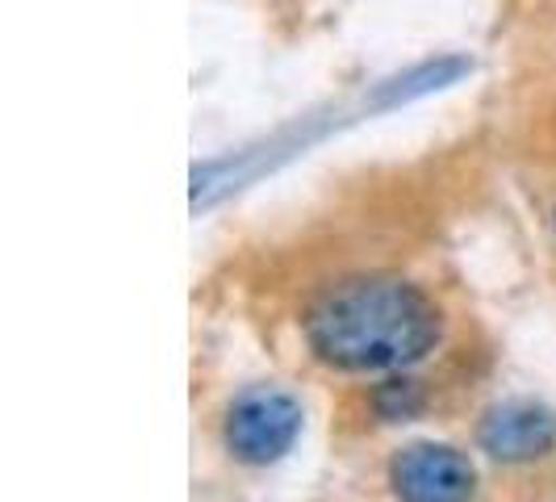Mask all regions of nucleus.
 <instances>
[{"label": "nucleus", "instance_id": "nucleus-1", "mask_svg": "<svg viewBox=\"0 0 556 502\" xmlns=\"http://www.w3.org/2000/svg\"><path fill=\"white\" fill-rule=\"evenodd\" d=\"M318 361L343 373H393L440 343V306L402 277H348L306 310Z\"/></svg>", "mask_w": 556, "mask_h": 502}, {"label": "nucleus", "instance_id": "nucleus-2", "mask_svg": "<svg viewBox=\"0 0 556 502\" xmlns=\"http://www.w3.org/2000/svg\"><path fill=\"white\" fill-rule=\"evenodd\" d=\"M302 431V406L285 390H248L226 411V448L248 465L280 461Z\"/></svg>", "mask_w": 556, "mask_h": 502}, {"label": "nucleus", "instance_id": "nucleus-3", "mask_svg": "<svg viewBox=\"0 0 556 502\" xmlns=\"http://www.w3.org/2000/svg\"><path fill=\"white\" fill-rule=\"evenodd\" d=\"M390 486L402 502H469L477 469L447 444H410L390 461Z\"/></svg>", "mask_w": 556, "mask_h": 502}, {"label": "nucleus", "instance_id": "nucleus-4", "mask_svg": "<svg viewBox=\"0 0 556 502\" xmlns=\"http://www.w3.org/2000/svg\"><path fill=\"white\" fill-rule=\"evenodd\" d=\"M481 448L494 461H535L556 444V415L540 402H502L481 418Z\"/></svg>", "mask_w": 556, "mask_h": 502}, {"label": "nucleus", "instance_id": "nucleus-5", "mask_svg": "<svg viewBox=\"0 0 556 502\" xmlns=\"http://www.w3.org/2000/svg\"><path fill=\"white\" fill-rule=\"evenodd\" d=\"M372 406H377V415L397 423V418H415L422 411V390H418V381H406V377H397V381H386L381 390L372 393Z\"/></svg>", "mask_w": 556, "mask_h": 502}]
</instances>
